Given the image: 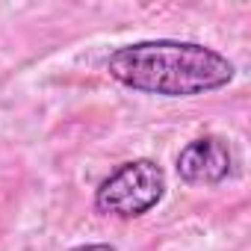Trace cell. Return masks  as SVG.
<instances>
[{
	"label": "cell",
	"instance_id": "obj_1",
	"mask_svg": "<svg viewBox=\"0 0 251 251\" xmlns=\"http://www.w3.org/2000/svg\"><path fill=\"white\" fill-rule=\"evenodd\" d=\"M115 83L160 98H195L219 92L236 77V65L210 45L180 39H145L106 56Z\"/></svg>",
	"mask_w": 251,
	"mask_h": 251
},
{
	"label": "cell",
	"instance_id": "obj_3",
	"mask_svg": "<svg viewBox=\"0 0 251 251\" xmlns=\"http://www.w3.org/2000/svg\"><path fill=\"white\" fill-rule=\"evenodd\" d=\"M175 172L186 186H219L236 172L233 145L219 133H204L180 148Z\"/></svg>",
	"mask_w": 251,
	"mask_h": 251
},
{
	"label": "cell",
	"instance_id": "obj_2",
	"mask_svg": "<svg viewBox=\"0 0 251 251\" xmlns=\"http://www.w3.org/2000/svg\"><path fill=\"white\" fill-rule=\"evenodd\" d=\"M166 198V172L157 160L139 157L121 163L95 189V210L112 219H142Z\"/></svg>",
	"mask_w": 251,
	"mask_h": 251
},
{
	"label": "cell",
	"instance_id": "obj_4",
	"mask_svg": "<svg viewBox=\"0 0 251 251\" xmlns=\"http://www.w3.org/2000/svg\"><path fill=\"white\" fill-rule=\"evenodd\" d=\"M71 251H115V245H109V242H86V245H74Z\"/></svg>",
	"mask_w": 251,
	"mask_h": 251
}]
</instances>
